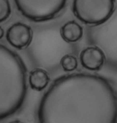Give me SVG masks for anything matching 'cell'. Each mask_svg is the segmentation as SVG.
Here are the masks:
<instances>
[{
    "mask_svg": "<svg viewBox=\"0 0 117 123\" xmlns=\"http://www.w3.org/2000/svg\"><path fill=\"white\" fill-rule=\"evenodd\" d=\"M11 14L9 0H0V23L7 21Z\"/></svg>",
    "mask_w": 117,
    "mask_h": 123,
    "instance_id": "30bf717a",
    "label": "cell"
},
{
    "mask_svg": "<svg viewBox=\"0 0 117 123\" xmlns=\"http://www.w3.org/2000/svg\"><path fill=\"white\" fill-rule=\"evenodd\" d=\"M38 119L39 123H116V86L93 74L60 76L42 97Z\"/></svg>",
    "mask_w": 117,
    "mask_h": 123,
    "instance_id": "6da1fadb",
    "label": "cell"
},
{
    "mask_svg": "<svg viewBox=\"0 0 117 123\" xmlns=\"http://www.w3.org/2000/svg\"><path fill=\"white\" fill-rule=\"evenodd\" d=\"M38 123H39V122H38Z\"/></svg>",
    "mask_w": 117,
    "mask_h": 123,
    "instance_id": "4fadbf2b",
    "label": "cell"
},
{
    "mask_svg": "<svg viewBox=\"0 0 117 123\" xmlns=\"http://www.w3.org/2000/svg\"><path fill=\"white\" fill-rule=\"evenodd\" d=\"M18 11L25 18L42 23L56 18L65 8L68 0H14Z\"/></svg>",
    "mask_w": 117,
    "mask_h": 123,
    "instance_id": "277c9868",
    "label": "cell"
},
{
    "mask_svg": "<svg viewBox=\"0 0 117 123\" xmlns=\"http://www.w3.org/2000/svg\"><path fill=\"white\" fill-rule=\"evenodd\" d=\"M79 61L84 69L91 71L101 70L106 58L103 51L97 46H88L84 48L79 55Z\"/></svg>",
    "mask_w": 117,
    "mask_h": 123,
    "instance_id": "8992f818",
    "label": "cell"
},
{
    "mask_svg": "<svg viewBox=\"0 0 117 123\" xmlns=\"http://www.w3.org/2000/svg\"><path fill=\"white\" fill-rule=\"evenodd\" d=\"M27 95V71L15 51L0 43V121L22 109Z\"/></svg>",
    "mask_w": 117,
    "mask_h": 123,
    "instance_id": "7a4b0ae2",
    "label": "cell"
},
{
    "mask_svg": "<svg viewBox=\"0 0 117 123\" xmlns=\"http://www.w3.org/2000/svg\"><path fill=\"white\" fill-rule=\"evenodd\" d=\"M3 36H4V30H3V28L0 26V39H2L3 38Z\"/></svg>",
    "mask_w": 117,
    "mask_h": 123,
    "instance_id": "8fae6325",
    "label": "cell"
},
{
    "mask_svg": "<svg viewBox=\"0 0 117 123\" xmlns=\"http://www.w3.org/2000/svg\"><path fill=\"white\" fill-rule=\"evenodd\" d=\"M60 34L62 38L66 43H75L82 38L83 34V29L77 22L74 20L69 21L62 26Z\"/></svg>",
    "mask_w": 117,
    "mask_h": 123,
    "instance_id": "ba28073f",
    "label": "cell"
},
{
    "mask_svg": "<svg viewBox=\"0 0 117 123\" xmlns=\"http://www.w3.org/2000/svg\"><path fill=\"white\" fill-rule=\"evenodd\" d=\"M8 123H24L22 121H19V120H15V121H12V122H10Z\"/></svg>",
    "mask_w": 117,
    "mask_h": 123,
    "instance_id": "7c38bea8",
    "label": "cell"
},
{
    "mask_svg": "<svg viewBox=\"0 0 117 123\" xmlns=\"http://www.w3.org/2000/svg\"><path fill=\"white\" fill-rule=\"evenodd\" d=\"M50 80L48 72L43 68H34L28 75V84L31 89L35 91H42L46 89Z\"/></svg>",
    "mask_w": 117,
    "mask_h": 123,
    "instance_id": "52a82bcc",
    "label": "cell"
},
{
    "mask_svg": "<svg viewBox=\"0 0 117 123\" xmlns=\"http://www.w3.org/2000/svg\"><path fill=\"white\" fill-rule=\"evenodd\" d=\"M116 10V0H73L74 15L88 26H99L106 23Z\"/></svg>",
    "mask_w": 117,
    "mask_h": 123,
    "instance_id": "3957f363",
    "label": "cell"
},
{
    "mask_svg": "<svg viewBox=\"0 0 117 123\" xmlns=\"http://www.w3.org/2000/svg\"><path fill=\"white\" fill-rule=\"evenodd\" d=\"M7 41L11 46L18 50H24L31 45L33 39V31L23 23H15L7 29Z\"/></svg>",
    "mask_w": 117,
    "mask_h": 123,
    "instance_id": "5b68a950",
    "label": "cell"
},
{
    "mask_svg": "<svg viewBox=\"0 0 117 123\" xmlns=\"http://www.w3.org/2000/svg\"><path fill=\"white\" fill-rule=\"evenodd\" d=\"M60 66L66 72H71L78 67V60L76 56L72 55H65L60 60Z\"/></svg>",
    "mask_w": 117,
    "mask_h": 123,
    "instance_id": "9c48e42d",
    "label": "cell"
}]
</instances>
